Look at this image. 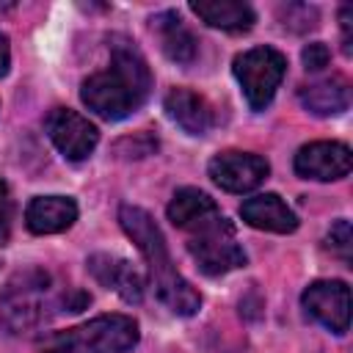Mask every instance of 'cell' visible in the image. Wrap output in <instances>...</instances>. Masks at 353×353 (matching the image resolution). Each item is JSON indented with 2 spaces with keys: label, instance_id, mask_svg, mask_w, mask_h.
Here are the masks:
<instances>
[{
  "label": "cell",
  "instance_id": "1",
  "mask_svg": "<svg viewBox=\"0 0 353 353\" xmlns=\"http://www.w3.org/2000/svg\"><path fill=\"white\" fill-rule=\"evenodd\" d=\"M149 88H152V74L141 50L130 39L113 36L108 69L94 72L91 77L83 80L80 99L85 102L88 110H94L105 121H119L143 105Z\"/></svg>",
  "mask_w": 353,
  "mask_h": 353
},
{
  "label": "cell",
  "instance_id": "2",
  "mask_svg": "<svg viewBox=\"0 0 353 353\" xmlns=\"http://www.w3.org/2000/svg\"><path fill=\"white\" fill-rule=\"evenodd\" d=\"M119 223L121 229L132 237V243L138 245V251L143 254V259L149 262V279H152V290L154 295L174 312L182 317H190L199 312L201 306V295L179 276V270L171 262L165 237L160 232V226L154 223V218L132 204H124L119 210Z\"/></svg>",
  "mask_w": 353,
  "mask_h": 353
},
{
  "label": "cell",
  "instance_id": "3",
  "mask_svg": "<svg viewBox=\"0 0 353 353\" xmlns=\"http://www.w3.org/2000/svg\"><path fill=\"white\" fill-rule=\"evenodd\" d=\"M138 345V323L127 314H99L83 325L52 334L44 353H124Z\"/></svg>",
  "mask_w": 353,
  "mask_h": 353
},
{
  "label": "cell",
  "instance_id": "4",
  "mask_svg": "<svg viewBox=\"0 0 353 353\" xmlns=\"http://www.w3.org/2000/svg\"><path fill=\"white\" fill-rule=\"evenodd\" d=\"M50 276L39 268L14 273L0 292V323L8 334H22L39 328L50 317Z\"/></svg>",
  "mask_w": 353,
  "mask_h": 353
},
{
  "label": "cell",
  "instance_id": "5",
  "mask_svg": "<svg viewBox=\"0 0 353 353\" xmlns=\"http://www.w3.org/2000/svg\"><path fill=\"white\" fill-rule=\"evenodd\" d=\"M188 251H190L196 268L207 276H223V273L245 265V251L237 245L234 226L223 215H215V218L204 221L201 226L190 229Z\"/></svg>",
  "mask_w": 353,
  "mask_h": 353
},
{
  "label": "cell",
  "instance_id": "6",
  "mask_svg": "<svg viewBox=\"0 0 353 353\" xmlns=\"http://www.w3.org/2000/svg\"><path fill=\"white\" fill-rule=\"evenodd\" d=\"M287 61L273 47H251L234 58V77L254 110L270 105L276 88L281 85Z\"/></svg>",
  "mask_w": 353,
  "mask_h": 353
},
{
  "label": "cell",
  "instance_id": "7",
  "mask_svg": "<svg viewBox=\"0 0 353 353\" xmlns=\"http://www.w3.org/2000/svg\"><path fill=\"white\" fill-rule=\"evenodd\" d=\"M44 130L66 160H85L99 141V130L69 108H52L44 116Z\"/></svg>",
  "mask_w": 353,
  "mask_h": 353
},
{
  "label": "cell",
  "instance_id": "8",
  "mask_svg": "<svg viewBox=\"0 0 353 353\" xmlns=\"http://www.w3.org/2000/svg\"><path fill=\"white\" fill-rule=\"evenodd\" d=\"M303 309L328 331L345 334L350 325V290L345 281L323 279L303 290Z\"/></svg>",
  "mask_w": 353,
  "mask_h": 353
},
{
  "label": "cell",
  "instance_id": "9",
  "mask_svg": "<svg viewBox=\"0 0 353 353\" xmlns=\"http://www.w3.org/2000/svg\"><path fill=\"white\" fill-rule=\"evenodd\" d=\"M268 171H270L268 160L251 152H221L210 160L212 182L229 193H248L259 188Z\"/></svg>",
  "mask_w": 353,
  "mask_h": 353
},
{
  "label": "cell",
  "instance_id": "10",
  "mask_svg": "<svg viewBox=\"0 0 353 353\" xmlns=\"http://www.w3.org/2000/svg\"><path fill=\"white\" fill-rule=\"evenodd\" d=\"M350 149L339 141H314L298 149L295 154V171L303 179L331 182L350 174Z\"/></svg>",
  "mask_w": 353,
  "mask_h": 353
},
{
  "label": "cell",
  "instance_id": "11",
  "mask_svg": "<svg viewBox=\"0 0 353 353\" xmlns=\"http://www.w3.org/2000/svg\"><path fill=\"white\" fill-rule=\"evenodd\" d=\"M88 270L102 287L113 290L121 301L141 303V298H143V276L135 270L132 262H127L121 256H110V254H94L88 259Z\"/></svg>",
  "mask_w": 353,
  "mask_h": 353
},
{
  "label": "cell",
  "instance_id": "12",
  "mask_svg": "<svg viewBox=\"0 0 353 353\" xmlns=\"http://www.w3.org/2000/svg\"><path fill=\"white\" fill-rule=\"evenodd\" d=\"M240 218L254 229H265V232H276V234H287V232L298 229L295 212L276 193H259L254 199H245L240 204Z\"/></svg>",
  "mask_w": 353,
  "mask_h": 353
},
{
  "label": "cell",
  "instance_id": "13",
  "mask_svg": "<svg viewBox=\"0 0 353 353\" xmlns=\"http://www.w3.org/2000/svg\"><path fill=\"white\" fill-rule=\"evenodd\" d=\"M25 221L33 234H55L77 221V204L69 196H36L25 210Z\"/></svg>",
  "mask_w": 353,
  "mask_h": 353
},
{
  "label": "cell",
  "instance_id": "14",
  "mask_svg": "<svg viewBox=\"0 0 353 353\" xmlns=\"http://www.w3.org/2000/svg\"><path fill=\"white\" fill-rule=\"evenodd\" d=\"M165 113L174 124H179L190 135H204L212 127V108L210 102L188 88H174L165 97Z\"/></svg>",
  "mask_w": 353,
  "mask_h": 353
},
{
  "label": "cell",
  "instance_id": "15",
  "mask_svg": "<svg viewBox=\"0 0 353 353\" xmlns=\"http://www.w3.org/2000/svg\"><path fill=\"white\" fill-rule=\"evenodd\" d=\"M303 108L314 116H336L342 110H347L350 105V85L345 77L334 74V77H325V80H317V83H309L298 91Z\"/></svg>",
  "mask_w": 353,
  "mask_h": 353
},
{
  "label": "cell",
  "instance_id": "16",
  "mask_svg": "<svg viewBox=\"0 0 353 353\" xmlns=\"http://www.w3.org/2000/svg\"><path fill=\"white\" fill-rule=\"evenodd\" d=\"M190 8L210 28H221L229 33L248 30L256 19L254 8L248 3H240V0H199V3H190Z\"/></svg>",
  "mask_w": 353,
  "mask_h": 353
},
{
  "label": "cell",
  "instance_id": "17",
  "mask_svg": "<svg viewBox=\"0 0 353 353\" xmlns=\"http://www.w3.org/2000/svg\"><path fill=\"white\" fill-rule=\"evenodd\" d=\"M215 215H221L218 204L204 190H199V188H182V190H176L174 199H171V204H168V221L176 229H185V232L201 226L204 221H210Z\"/></svg>",
  "mask_w": 353,
  "mask_h": 353
},
{
  "label": "cell",
  "instance_id": "18",
  "mask_svg": "<svg viewBox=\"0 0 353 353\" xmlns=\"http://www.w3.org/2000/svg\"><path fill=\"white\" fill-rule=\"evenodd\" d=\"M154 30L160 33V44H163V52L176 61V63H190L196 58V39L193 33L185 28L182 17L176 11H163L152 19Z\"/></svg>",
  "mask_w": 353,
  "mask_h": 353
},
{
  "label": "cell",
  "instance_id": "19",
  "mask_svg": "<svg viewBox=\"0 0 353 353\" xmlns=\"http://www.w3.org/2000/svg\"><path fill=\"white\" fill-rule=\"evenodd\" d=\"M279 17L284 22V28H292V30H309V28H317V8L314 6H303V3H292V6H281L279 8Z\"/></svg>",
  "mask_w": 353,
  "mask_h": 353
},
{
  "label": "cell",
  "instance_id": "20",
  "mask_svg": "<svg viewBox=\"0 0 353 353\" xmlns=\"http://www.w3.org/2000/svg\"><path fill=\"white\" fill-rule=\"evenodd\" d=\"M325 243H328V248H331L334 254H339V256L347 262V259H350V251H353V232H350V223H347L345 218H339V221L328 229Z\"/></svg>",
  "mask_w": 353,
  "mask_h": 353
},
{
  "label": "cell",
  "instance_id": "21",
  "mask_svg": "<svg viewBox=\"0 0 353 353\" xmlns=\"http://www.w3.org/2000/svg\"><path fill=\"white\" fill-rule=\"evenodd\" d=\"M157 149V141L152 135H135V138H124L116 143V152L121 157H146Z\"/></svg>",
  "mask_w": 353,
  "mask_h": 353
},
{
  "label": "cell",
  "instance_id": "22",
  "mask_svg": "<svg viewBox=\"0 0 353 353\" xmlns=\"http://www.w3.org/2000/svg\"><path fill=\"white\" fill-rule=\"evenodd\" d=\"M11 223H14V199L8 185L0 179V245L8 243L11 237Z\"/></svg>",
  "mask_w": 353,
  "mask_h": 353
},
{
  "label": "cell",
  "instance_id": "23",
  "mask_svg": "<svg viewBox=\"0 0 353 353\" xmlns=\"http://www.w3.org/2000/svg\"><path fill=\"white\" fill-rule=\"evenodd\" d=\"M301 58H303V66H306L309 72H320V69L328 66V61H331V50H328L323 41H312V44L303 47Z\"/></svg>",
  "mask_w": 353,
  "mask_h": 353
},
{
  "label": "cell",
  "instance_id": "24",
  "mask_svg": "<svg viewBox=\"0 0 353 353\" xmlns=\"http://www.w3.org/2000/svg\"><path fill=\"white\" fill-rule=\"evenodd\" d=\"M339 22H342V47H345V52L350 55V25H353V8L350 6H342V11H339Z\"/></svg>",
  "mask_w": 353,
  "mask_h": 353
},
{
  "label": "cell",
  "instance_id": "25",
  "mask_svg": "<svg viewBox=\"0 0 353 353\" xmlns=\"http://www.w3.org/2000/svg\"><path fill=\"white\" fill-rule=\"evenodd\" d=\"M8 63H11V50H8V36L0 33V77L8 72Z\"/></svg>",
  "mask_w": 353,
  "mask_h": 353
}]
</instances>
